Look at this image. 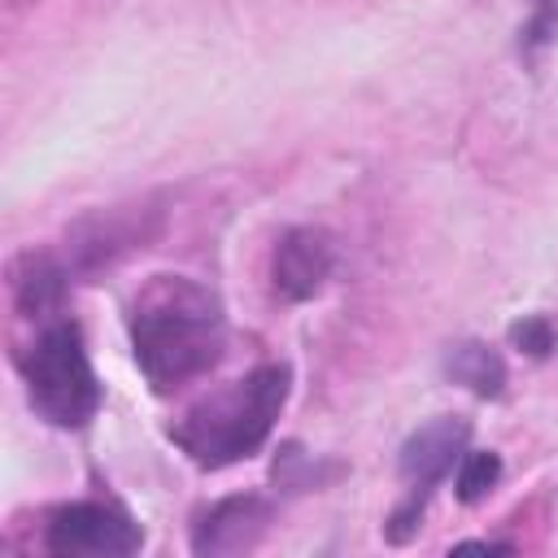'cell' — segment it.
Returning <instances> with one entry per match:
<instances>
[{
  "instance_id": "obj_1",
  "label": "cell",
  "mask_w": 558,
  "mask_h": 558,
  "mask_svg": "<svg viewBox=\"0 0 558 558\" xmlns=\"http://www.w3.org/2000/svg\"><path fill=\"white\" fill-rule=\"evenodd\" d=\"M131 344L144 379L174 392L214 371L227 344L222 301L183 275H157L131 305Z\"/></svg>"
},
{
  "instance_id": "obj_2",
  "label": "cell",
  "mask_w": 558,
  "mask_h": 558,
  "mask_svg": "<svg viewBox=\"0 0 558 558\" xmlns=\"http://www.w3.org/2000/svg\"><path fill=\"white\" fill-rule=\"evenodd\" d=\"M292 388V371L283 362L257 366L244 379H235L231 388L196 401L174 427L170 440L196 462V466H231L248 453L262 449V440L270 436L283 401Z\"/></svg>"
},
{
  "instance_id": "obj_3",
  "label": "cell",
  "mask_w": 558,
  "mask_h": 558,
  "mask_svg": "<svg viewBox=\"0 0 558 558\" xmlns=\"http://www.w3.org/2000/svg\"><path fill=\"white\" fill-rule=\"evenodd\" d=\"M31 405L52 427H83L100 405V379L87 362L78 323L61 318L39 331V340L22 357Z\"/></svg>"
},
{
  "instance_id": "obj_4",
  "label": "cell",
  "mask_w": 558,
  "mask_h": 558,
  "mask_svg": "<svg viewBox=\"0 0 558 558\" xmlns=\"http://www.w3.org/2000/svg\"><path fill=\"white\" fill-rule=\"evenodd\" d=\"M466 436H471V423H466V418L440 414V418L423 423V427L401 445V480H405L410 488H405L401 510L392 514V527H388L392 541H405V532L418 523V514H423L432 488L462 462Z\"/></svg>"
},
{
  "instance_id": "obj_5",
  "label": "cell",
  "mask_w": 558,
  "mask_h": 558,
  "mask_svg": "<svg viewBox=\"0 0 558 558\" xmlns=\"http://www.w3.org/2000/svg\"><path fill=\"white\" fill-rule=\"evenodd\" d=\"M44 545L52 554H65V558H122V554H135L144 545V532H140V523H131L113 506L74 501V506L52 510Z\"/></svg>"
},
{
  "instance_id": "obj_6",
  "label": "cell",
  "mask_w": 558,
  "mask_h": 558,
  "mask_svg": "<svg viewBox=\"0 0 558 558\" xmlns=\"http://www.w3.org/2000/svg\"><path fill=\"white\" fill-rule=\"evenodd\" d=\"M331 262H336V244H331V235L323 227H292L279 240L275 266H270L279 296H288V301L314 296L331 275Z\"/></svg>"
},
{
  "instance_id": "obj_7",
  "label": "cell",
  "mask_w": 558,
  "mask_h": 558,
  "mask_svg": "<svg viewBox=\"0 0 558 558\" xmlns=\"http://www.w3.org/2000/svg\"><path fill=\"white\" fill-rule=\"evenodd\" d=\"M270 523V506L253 493L244 497H227L218 506H209L196 527H192V549L196 554H244L257 545V536Z\"/></svg>"
},
{
  "instance_id": "obj_8",
  "label": "cell",
  "mask_w": 558,
  "mask_h": 558,
  "mask_svg": "<svg viewBox=\"0 0 558 558\" xmlns=\"http://www.w3.org/2000/svg\"><path fill=\"white\" fill-rule=\"evenodd\" d=\"M445 371H449L458 384H466L475 397H501V388H506V366H501V357H497L488 344H480V340L458 344V349L445 357Z\"/></svg>"
},
{
  "instance_id": "obj_9",
  "label": "cell",
  "mask_w": 558,
  "mask_h": 558,
  "mask_svg": "<svg viewBox=\"0 0 558 558\" xmlns=\"http://www.w3.org/2000/svg\"><path fill=\"white\" fill-rule=\"evenodd\" d=\"M61 288H65V275L48 262V257H26V270L17 275V301H22V310H31V314H39V310H48V305H57L61 301Z\"/></svg>"
},
{
  "instance_id": "obj_10",
  "label": "cell",
  "mask_w": 558,
  "mask_h": 558,
  "mask_svg": "<svg viewBox=\"0 0 558 558\" xmlns=\"http://www.w3.org/2000/svg\"><path fill=\"white\" fill-rule=\"evenodd\" d=\"M501 480V458L493 449H466L458 462V497L462 501H480L493 484Z\"/></svg>"
},
{
  "instance_id": "obj_11",
  "label": "cell",
  "mask_w": 558,
  "mask_h": 558,
  "mask_svg": "<svg viewBox=\"0 0 558 558\" xmlns=\"http://www.w3.org/2000/svg\"><path fill=\"white\" fill-rule=\"evenodd\" d=\"M510 340L523 344L532 357H545L554 349V327H549V318H523L510 327Z\"/></svg>"
}]
</instances>
